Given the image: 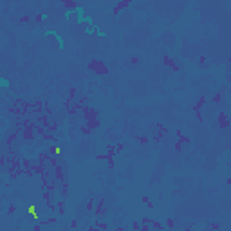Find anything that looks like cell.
Returning <instances> with one entry per match:
<instances>
[{
    "label": "cell",
    "instance_id": "6da1fadb",
    "mask_svg": "<svg viewBox=\"0 0 231 231\" xmlns=\"http://www.w3.org/2000/svg\"><path fill=\"white\" fill-rule=\"evenodd\" d=\"M43 36H54V40H56V43H58V49H60V51L65 49L63 38H62V35H58L54 29H47V31H43Z\"/></svg>",
    "mask_w": 231,
    "mask_h": 231
},
{
    "label": "cell",
    "instance_id": "7a4b0ae2",
    "mask_svg": "<svg viewBox=\"0 0 231 231\" xmlns=\"http://www.w3.org/2000/svg\"><path fill=\"white\" fill-rule=\"evenodd\" d=\"M74 9H76V14H78V16H76V22H78V24H85V7L78 6V7H74Z\"/></svg>",
    "mask_w": 231,
    "mask_h": 231
},
{
    "label": "cell",
    "instance_id": "3957f363",
    "mask_svg": "<svg viewBox=\"0 0 231 231\" xmlns=\"http://www.w3.org/2000/svg\"><path fill=\"white\" fill-rule=\"evenodd\" d=\"M7 89H9V79L0 76V90H7Z\"/></svg>",
    "mask_w": 231,
    "mask_h": 231
},
{
    "label": "cell",
    "instance_id": "277c9868",
    "mask_svg": "<svg viewBox=\"0 0 231 231\" xmlns=\"http://www.w3.org/2000/svg\"><path fill=\"white\" fill-rule=\"evenodd\" d=\"M72 14H76V9H74V7H69V9H65L63 16H65V18H67V20H69V18H71Z\"/></svg>",
    "mask_w": 231,
    "mask_h": 231
},
{
    "label": "cell",
    "instance_id": "5b68a950",
    "mask_svg": "<svg viewBox=\"0 0 231 231\" xmlns=\"http://www.w3.org/2000/svg\"><path fill=\"white\" fill-rule=\"evenodd\" d=\"M96 29H98V27H96L94 24H92V25H87L85 33H87V35H94V33H96Z\"/></svg>",
    "mask_w": 231,
    "mask_h": 231
},
{
    "label": "cell",
    "instance_id": "8992f818",
    "mask_svg": "<svg viewBox=\"0 0 231 231\" xmlns=\"http://www.w3.org/2000/svg\"><path fill=\"white\" fill-rule=\"evenodd\" d=\"M94 35H98L99 38H107V33H105V31H101V29H96V33H94Z\"/></svg>",
    "mask_w": 231,
    "mask_h": 231
}]
</instances>
